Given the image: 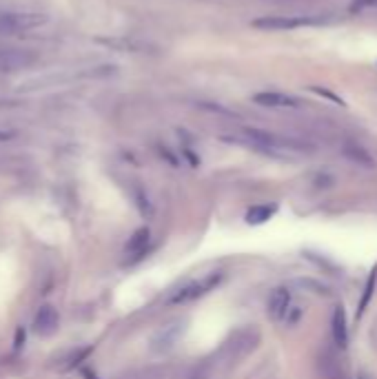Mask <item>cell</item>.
I'll list each match as a JSON object with an SVG mask.
<instances>
[{
    "mask_svg": "<svg viewBox=\"0 0 377 379\" xmlns=\"http://www.w3.org/2000/svg\"><path fill=\"white\" fill-rule=\"evenodd\" d=\"M233 140L235 142H242L246 147L255 149V151H260V153L273 155V158L309 151V147L297 142V140H293V138H282V136H275L269 131H262V129H244V131Z\"/></svg>",
    "mask_w": 377,
    "mask_h": 379,
    "instance_id": "cell-1",
    "label": "cell"
},
{
    "mask_svg": "<svg viewBox=\"0 0 377 379\" xmlns=\"http://www.w3.org/2000/svg\"><path fill=\"white\" fill-rule=\"evenodd\" d=\"M222 282V273H209L202 279H193V282H186L184 286H180L177 291H173L169 295L166 304L171 306H177V304H186V302H193V299H200L204 297L206 293H211L213 288Z\"/></svg>",
    "mask_w": 377,
    "mask_h": 379,
    "instance_id": "cell-2",
    "label": "cell"
},
{
    "mask_svg": "<svg viewBox=\"0 0 377 379\" xmlns=\"http://www.w3.org/2000/svg\"><path fill=\"white\" fill-rule=\"evenodd\" d=\"M313 23L315 20L306 16H262L255 18L251 25L262 32H293V29H302Z\"/></svg>",
    "mask_w": 377,
    "mask_h": 379,
    "instance_id": "cell-3",
    "label": "cell"
},
{
    "mask_svg": "<svg viewBox=\"0 0 377 379\" xmlns=\"http://www.w3.org/2000/svg\"><path fill=\"white\" fill-rule=\"evenodd\" d=\"M38 56L29 49H0V74H16L36 65Z\"/></svg>",
    "mask_w": 377,
    "mask_h": 379,
    "instance_id": "cell-4",
    "label": "cell"
},
{
    "mask_svg": "<svg viewBox=\"0 0 377 379\" xmlns=\"http://www.w3.org/2000/svg\"><path fill=\"white\" fill-rule=\"evenodd\" d=\"M43 23L36 14H0V34H18Z\"/></svg>",
    "mask_w": 377,
    "mask_h": 379,
    "instance_id": "cell-5",
    "label": "cell"
},
{
    "mask_svg": "<svg viewBox=\"0 0 377 379\" xmlns=\"http://www.w3.org/2000/svg\"><path fill=\"white\" fill-rule=\"evenodd\" d=\"M58 324H61V315H58V311L52 304H45L38 308V313L34 317V333L41 337H49L58 331Z\"/></svg>",
    "mask_w": 377,
    "mask_h": 379,
    "instance_id": "cell-6",
    "label": "cell"
},
{
    "mask_svg": "<svg viewBox=\"0 0 377 379\" xmlns=\"http://www.w3.org/2000/svg\"><path fill=\"white\" fill-rule=\"evenodd\" d=\"M289 306H291L289 288H284V286L273 288L271 295H269V302H266V313H269V317L275 319V322H280V319L289 315V311H291Z\"/></svg>",
    "mask_w": 377,
    "mask_h": 379,
    "instance_id": "cell-7",
    "label": "cell"
},
{
    "mask_svg": "<svg viewBox=\"0 0 377 379\" xmlns=\"http://www.w3.org/2000/svg\"><path fill=\"white\" fill-rule=\"evenodd\" d=\"M253 102L260 107H271V109H297L300 107V100L289 94H280V91H260L253 96Z\"/></svg>",
    "mask_w": 377,
    "mask_h": 379,
    "instance_id": "cell-8",
    "label": "cell"
},
{
    "mask_svg": "<svg viewBox=\"0 0 377 379\" xmlns=\"http://www.w3.org/2000/svg\"><path fill=\"white\" fill-rule=\"evenodd\" d=\"M182 333V324L175 322V324H169V326H162L160 331H158L151 339V348L155 353H166L169 348H173V344L177 342V337Z\"/></svg>",
    "mask_w": 377,
    "mask_h": 379,
    "instance_id": "cell-9",
    "label": "cell"
},
{
    "mask_svg": "<svg viewBox=\"0 0 377 379\" xmlns=\"http://www.w3.org/2000/svg\"><path fill=\"white\" fill-rule=\"evenodd\" d=\"M149 242H151V231H149L147 226H142V228H138L131 237H129L125 251H127V255H131V259L136 262V259H140L147 253Z\"/></svg>",
    "mask_w": 377,
    "mask_h": 379,
    "instance_id": "cell-10",
    "label": "cell"
},
{
    "mask_svg": "<svg viewBox=\"0 0 377 379\" xmlns=\"http://www.w3.org/2000/svg\"><path fill=\"white\" fill-rule=\"evenodd\" d=\"M331 333H333V342L346 348L349 346V326H346V313L342 306H337L333 311V319H331Z\"/></svg>",
    "mask_w": 377,
    "mask_h": 379,
    "instance_id": "cell-11",
    "label": "cell"
},
{
    "mask_svg": "<svg viewBox=\"0 0 377 379\" xmlns=\"http://www.w3.org/2000/svg\"><path fill=\"white\" fill-rule=\"evenodd\" d=\"M277 208L273 204H255L251 206L249 211H246V224L251 226H260L264 222H269V219L275 215Z\"/></svg>",
    "mask_w": 377,
    "mask_h": 379,
    "instance_id": "cell-12",
    "label": "cell"
},
{
    "mask_svg": "<svg viewBox=\"0 0 377 379\" xmlns=\"http://www.w3.org/2000/svg\"><path fill=\"white\" fill-rule=\"evenodd\" d=\"M344 155L351 160V162H357V164H362V166H373L375 164V160L373 155L366 151V149H362L360 144H355V142H346L344 144Z\"/></svg>",
    "mask_w": 377,
    "mask_h": 379,
    "instance_id": "cell-13",
    "label": "cell"
},
{
    "mask_svg": "<svg viewBox=\"0 0 377 379\" xmlns=\"http://www.w3.org/2000/svg\"><path fill=\"white\" fill-rule=\"evenodd\" d=\"M375 284H377V271H371L369 279H366V286H364V295H362V299H360V308H357V317H362L366 308H369L371 297H373V293H375Z\"/></svg>",
    "mask_w": 377,
    "mask_h": 379,
    "instance_id": "cell-14",
    "label": "cell"
},
{
    "mask_svg": "<svg viewBox=\"0 0 377 379\" xmlns=\"http://www.w3.org/2000/svg\"><path fill=\"white\" fill-rule=\"evenodd\" d=\"M353 12H364V9H377V0H353Z\"/></svg>",
    "mask_w": 377,
    "mask_h": 379,
    "instance_id": "cell-15",
    "label": "cell"
},
{
    "mask_svg": "<svg viewBox=\"0 0 377 379\" xmlns=\"http://www.w3.org/2000/svg\"><path fill=\"white\" fill-rule=\"evenodd\" d=\"M14 133L12 131H0V142H7V140H12Z\"/></svg>",
    "mask_w": 377,
    "mask_h": 379,
    "instance_id": "cell-16",
    "label": "cell"
},
{
    "mask_svg": "<svg viewBox=\"0 0 377 379\" xmlns=\"http://www.w3.org/2000/svg\"><path fill=\"white\" fill-rule=\"evenodd\" d=\"M357 379H373V377H369L366 373H362V375H357Z\"/></svg>",
    "mask_w": 377,
    "mask_h": 379,
    "instance_id": "cell-17",
    "label": "cell"
}]
</instances>
